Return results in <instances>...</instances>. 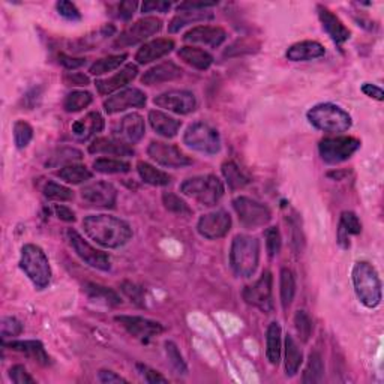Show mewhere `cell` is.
<instances>
[{
	"label": "cell",
	"mask_w": 384,
	"mask_h": 384,
	"mask_svg": "<svg viewBox=\"0 0 384 384\" xmlns=\"http://www.w3.org/2000/svg\"><path fill=\"white\" fill-rule=\"evenodd\" d=\"M83 230L89 239L107 249L122 248L132 239L131 225L113 215L100 213L86 216Z\"/></svg>",
	"instance_id": "cell-1"
},
{
	"label": "cell",
	"mask_w": 384,
	"mask_h": 384,
	"mask_svg": "<svg viewBox=\"0 0 384 384\" xmlns=\"http://www.w3.org/2000/svg\"><path fill=\"white\" fill-rule=\"evenodd\" d=\"M351 279L359 302L369 309L377 308L383 299L381 279L369 261H358L353 266Z\"/></svg>",
	"instance_id": "cell-2"
},
{
	"label": "cell",
	"mask_w": 384,
	"mask_h": 384,
	"mask_svg": "<svg viewBox=\"0 0 384 384\" xmlns=\"http://www.w3.org/2000/svg\"><path fill=\"white\" fill-rule=\"evenodd\" d=\"M260 264V240L248 234H238L231 242L230 266L242 278H251Z\"/></svg>",
	"instance_id": "cell-3"
},
{
	"label": "cell",
	"mask_w": 384,
	"mask_h": 384,
	"mask_svg": "<svg viewBox=\"0 0 384 384\" xmlns=\"http://www.w3.org/2000/svg\"><path fill=\"white\" fill-rule=\"evenodd\" d=\"M307 119L315 130L328 134H342L348 131L353 125V119L348 112L332 102L314 105L308 110Z\"/></svg>",
	"instance_id": "cell-4"
},
{
	"label": "cell",
	"mask_w": 384,
	"mask_h": 384,
	"mask_svg": "<svg viewBox=\"0 0 384 384\" xmlns=\"http://www.w3.org/2000/svg\"><path fill=\"white\" fill-rule=\"evenodd\" d=\"M20 269L33 284L36 290H45L52 282V268L47 254L41 246L27 243L22 248L20 255Z\"/></svg>",
	"instance_id": "cell-5"
},
{
	"label": "cell",
	"mask_w": 384,
	"mask_h": 384,
	"mask_svg": "<svg viewBox=\"0 0 384 384\" xmlns=\"http://www.w3.org/2000/svg\"><path fill=\"white\" fill-rule=\"evenodd\" d=\"M181 192L204 208H212L221 201L225 188L218 176L204 174L186 179L181 185Z\"/></svg>",
	"instance_id": "cell-6"
},
{
	"label": "cell",
	"mask_w": 384,
	"mask_h": 384,
	"mask_svg": "<svg viewBox=\"0 0 384 384\" xmlns=\"http://www.w3.org/2000/svg\"><path fill=\"white\" fill-rule=\"evenodd\" d=\"M183 144L204 155H216L221 151V137L213 126L204 122L191 123L183 134Z\"/></svg>",
	"instance_id": "cell-7"
},
{
	"label": "cell",
	"mask_w": 384,
	"mask_h": 384,
	"mask_svg": "<svg viewBox=\"0 0 384 384\" xmlns=\"http://www.w3.org/2000/svg\"><path fill=\"white\" fill-rule=\"evenodd\" d=\"M360 140L348 135L328 137L318 143V153L321 160L329 165H337L348 161L360 149Z\"/></svg>",
	"instance_id": "cell-8"
},
{
	"label": "cell",
	"mask_w": 384,
	"mask_h": 384,
	"mask_svg": "<svg viewBox=\"0 0 384 384\" xmlns=\"http://www.w3.org/2000/svg\"><path fill=\"white\" fill-rule=\"evenodd\" d=\"M233 208L238 213L239 222L248 230H257L266 227L272 221V210L268 206L249 199V197H238L233 200Z\"/></svg>",
	"instance_id": "cell-9"
},
{
	"label": "cell",
	"mask_w": 384,
	"mask_h": 384,
	"mask_svg": "<svg viewBox=\"0 0 384 384\" xmlns=\"http://www.w3.org/2000/svg\"><path fill=\"white\" fill-rule=\"evenodd\" d=\"M161 29H162V20L156 17H144L139 20V22L132 23L131 26H128L125 31L116 38V41L113 43V48L114 50H121V48L141 44L146 41V39L160 33Z\"/></svg>",
	"instance_id": "cell-10"
},
{
	"label": "cell",
	"mask_w": 384,
	"mask_h": 384,
	"mask_svg": "<svg viewBox=\"0 0 384 384\" xmlns=\"http://www.w3.org/2000/svg\"><path fill=\"white\" fill-rule=\"evenodd\" d=\"M66 238L70 240V245L74 249V252L87 266H91V268L101 272H108L112 269V260L108 257V254H105L101 249H96L95 246L89 243L80 233L70 229L66 231Z\"/></svg>",
	"instance_id": "cell-11"
},
{
	"label": "cell",
	"mask_w": 384,
	"mask_h": 384,
	"mask_svg": "<svg viewBox=\"0 0 384 384\" xmlns=\"http://www.w3.org/2000/svg\"><path fill=\"white\" fill-rule=\"evenodd\" d=\"M243 300L251 307L260 309L264 314H270L275 308L273 303V277L270 270H264L261 277L252 285L245 287Z\"/></svg>",
	"instance_id": "cell-12"
},
{
	"label": "cell",
	"mask_w": 384,
	"mask_h": 384,
	"mask_svg": "<svg viewBox=\"0 0 384 384\" xmlns=\"http://www.w3.org/2000/svg\"><path fill=\"white\" fill-rule=\"evenodd\" d=\"M147 155L152 161L165 169H183L192 164L191 158L185 155L179 147L164 141H151L147 146Z\"/></svg>",
	"instance_id": "cell-13"
},
{
	"label": "cell",
	"mask_w": 384,
	"mask_h": 384,
	"mask_svg": "<svg viewBox=\"0 0 384 384\" xmlns=\"http://www.w3.org/2000/svg\"><path fill=\"white\" fill-rule=\"evenodd\" d=\"M114 320L119 323L131 337L143 342H147L164 332V326L161 323L139 317V315H116Z\"/></svg>",
	"instance_id": "cell-14"
},
{
	"label": "cell",
	"mask_w": 384,
	"mask_h": 384,
	"mask_svg": "<svg viewBox=\"0 0 384 384\" xmlns=\"http://www.w3.org/2000/svg\"><path fill=\"white\" fill-rule=\"evenodd\" d=\"M153 104L160 108H164L167 112H171L176 114H190L194 113L197 108V98L190 91H181V89H174V91L164 92L158 95Z\"/></svg>",
	"instance_id": "cell-15"
},
{
	"label": "cell",
	"mask_w": 384,
	"mask_h": 384,
	"mask_svg": "<svg viewBox=\"0 0 384 384\" xmlns=\"http://www.w3.org/2000/svg\"><path fill=\"white\" fill-rule=\"evenodd\" d=\"M231 216L225 210H216L203 215L197 222V231L203 236L204 239L216 240L225 238L231 230Z\"/></svg>",
	"instance_id": "cell-16"
},
{
	"label": "cell",
	"mask_w": 384,
	"mask_h": 384,
	"mask_svg": "<svg viewBox=\"0 0 384 384\" xmlns=\"http://www.w3.org/2000/svg\"><path fill=\"white\" fill-rule=\"evenodd\" d=\"M147 102V95L137 87H126L122 91L108 96L104 101V110L107 114H117L130 108H141Z\"/></svg>",
	"instance_id": "cell-17"
},
{
	"label": "cell",
	"mask_w": 384,
	"mask_h": 384,
	"mask_svg": "<svg viewBox=\"0 0 384 384\" xmlns=\"http://www.w3.org/2000/svg\"><path fill=\"white\" fill-rule=\"evenodd\" d=\"M82 199L92 208L113 209L117 201V190L110 182L98 181L84 186L82 190Z\"/></svg>",
	"instance_id": "cell-18"
},
{
	"label": "cell",
	"mask_w": 384,
	"mask_h": 384,
	"mask_svg": "<svg viewBox=\"0 0 384 384\" xmlns=\"http://www.w3.org/2000/svg\"><path fill=\"white\" fill-rule=\"evenodd\" d=\"M146 134L144 117L139 113H130L116 123L113 128L114 139L121 140L125 144H137L141 141Z\"/></svg>",
	"instance_id": "cell-19"
},
{
	"label": "cell",
	"mask_w": 384,
	"mask_h": 384,
	"mask_svg": "<svg viewBox=\"0 0 384 384\" xmlns=\"http://www.w3.org/2000/svg\"><path fill=\"white\" fill-rule=\"evenodd\" d=\"M137 75H139V66L134 63H126L121 71H117L114 75L108 78H100L95 82L96 91L102 96H112L114 92H119L121 89L126 87L132 83Z\"/></svg>",
	"instance_id": "cell-20"
},
{
	"label": "cell",
	"mask_w": 384,
	"mask_h": 384,
	"mask_svg": "<svg viewBox=\"0 0 384 384\" xmlns=\"http://www.w3.org/2000/svg\"><path fill=\"white\" fill-rule=\"evenodd\" d=\"M317 11H318V18H320V23L324 29V32H326L332 41L341 48L351 36V32L348 31V27L344 24L341 22V18L338 15H335L329 8L318 5Z\"/></svg>",
	"instance_id": "cell-21"
},
{
	"label": "cell",
	"mask_w": 384,
	"mask_h": 384,
	"mask_svg": "<svg viewBox=\"0 0 384 384\" xmlns=\"http://www.w3.org/2000/svg\"><path fill=\"white\" fill-rule=\"evenodd\" d=\"M225 39H227V32L220 26H197L186 32L183 36L185 43L201 44L212 48L222 45Z\"/></svg>",
	"instance_id": "cell-22"
},
{
	"label": "cell",
	"mask_w": 384,
	"mask_h": 384,
	"mask_svg": "<svg viewBox=\"0 0 384 384\" xmlns=\"http://www.w3.org/2000/svg\"><path fill=\"white\" fill-rule=\"evenodd\" d=\"M174 41L169 38H158L153 41L143 44L135 53V61L139 65H147L169 56L174 50Z\"/></svg>",
	"instance_id": "cell-23"
},
{
	"label": "cell",
	"mask_w": 384,
	"mask_h": 384,
	"mask_svg": "<svg viewBox=\"0 0 384 384\" xmlns=\"http://www.w3.org/2000/svg\"><path fill=\"white\" fill-rule=\"evenodd\" d=\"M3 347L11 348L17 353L24 354L26 358L32 359L33 362L39 363L41 367H50L52 365V358L48 356V353L45 351L44 344L41 341L36 339H26V341H3Z\"/></svg>",
	"instance_id": "cell-24"
},
{
	"label": "cell",
	"mask_w": 384,
	"mask_h": 384,
	"mask_svg": "<svg viewBox=\"0 0 384 384\" xmlns=\"http://www.w3.org/2000/svg\"><path fill=\"white\" fill-rule=\"evenodd\" d=\"M182 75L183 70L179 65H176L171 61H167L152 66L151 70H147L141 77V83L144 86H156L167 82H174Z\"/></svg>",
	"instance_id": "cell-25"
},
{
	"label": "cell",
	"mask_w": 384,
	"mask_h": 384,
	"mask_svg": "<svg viewBox=\"0 0 384 384\" xmlns=\"http://www.w3.org/2000/svg\"><path fill=\"white\" fill-rule=\"evenodd\" d=\"M326 54V48H324L317 41H300L293 44L285 57L289 59L290 62H309L315 61V59H320Z\"/></svg>",
	"instance_id": "cell-26"
},
{
	"label": "cell",
	"mask_w": 384,
	"mask_h": 384,
	"mask_svg": "<svg viewBox=\"0 0 384 384\" xmlns=\"http://www.w3.org/2000/svg\"><path fill=\"white\" fill-rule=\"evenodd\" d=\"M149 123L152 126V130L158 135L164 137V139H174L182 128L181 121H177L176 117L161 110L149 112Z\"/></svg>",
	"instance_id": "cell-27"
},
{
	"label": "cell",
	"mask_w": 384,
	"mask_h": 384,
	"mask_svg": "<svg viewBox=\"0 0 384 384\" xmlns=\"http://www.w3.org/2000/svg\"><path fill=\"white\" fill-rule=\"evenodd\" d=\"M89 153L92 155H110V156H132L134 149L130 144H125L117 139L98 137L89 144Z\"/></svg>",
	"instance_id": "cell-28"
},
{
	"label": "cell",
	"mask_w": 384,
	"mask_h": 384,
	"mask_svg": "<svg viewBox=\"0 0 384 384\" xmlns=\"http://www.w3.org/2000/svg\"><path fill=\"white\" fill-rule=\"evenodd\" d=\"M362 233V222L359 216L351 210H344L341 213L339 224H338V233L337 240L341 248L348 249L350 248V236H358Z\"/></svg>",
	"instance_id": "cell-29"
},
{
	"label": "cell",
	"mask_w": 384,
	"mask_h": 384,
	"mask_svg": "<svg viewBox=\"0 0 384 384\" xmlns=\"http://www.w3.org/2000/svg\"><path fill=\"white\" fill-rule=\"evenodd\" d=\"M104 126H105L104 117L98 112H92L89 113L84 119H80L72 123V134L80 141H87L89 139L95 137L98 132H101L104 130Z\"/></svg>",
	"instance_id": "cell-30"
},
{
	"label": "cell",
	"mask_w": 384,
	"mask_h": 384,
	"mask_svg": "<svg viewBox=\"0 0 384 384\" xmlns=\"http://www.w3.org/2000/svg\"><path fill=\"white\" fill-rule=\"evenodd\" d=\"M177 56H179L181 61H183L186 65H190L191 68H195V70L199 71L209 70L215 61L213 56L209 52L192 45H185L179 48Z\"/></svg>",
	"instance_id": "cell-31"
},
{
	"label": "cell",
	"mask_w": 384,
	"mask_h": 384,
	"mask_svg": "<svg viewBox=\"0 0 384 384\" xmlns=\"http://www.w3.org/2000/svg\"><path fill=\"white\" fill-rule=\"evenodd\" d=\"M282 329L278 321H272L266 332V358L272 365L278 367L281 362V351H282Z\"/></svg>",
	"instance_id": "cell-32"
},
{
	"label": "cell",
	"mask_w": 384,
	"mask_h": 384,
	"mask_svg": "<svg viewBox=\"0 0 384 384\" xmlns=\"http://www.w3.org/2000/svg\"><path fill=\"white\" fill-rule=\"evenodd\" d=\"M84 293L89 299L100 305H105V307H119L122 303L119 293L95 282L84 284Z\"/></svg>",
	"instance_id": "cell-33"
},
{
	"label": "cell",
	"mask_w": 384,
	"mask_h": 384,
	"mask_svg": "<svg viewBox=\"0 0 384 384\" xmlns=\"http://www.w3.org/2000/svg\"><path fill=\"white\" fill-rule=\"evenodd\" d=\"M116 33V27L113 24H105L102 27L98 29L96 32L86 35L80 39H77V41L71 43V50L75 53H82L86 50H93L96 45H100L104 39L110 38L112 35Z\"/></svg>",
	"instance_id": "cell-34"
},
{
	"label": "cell",
	"mask_w": 384,
	"mask_h": 384,
	"mask_svg": "<svg viewBox=\"0 0 384 384\" xmlns=\"http://www.w3.org/2000/svg\"><path fill=\"white\" fill-rule=\"evenodd\" d=\"M285 348V374L287 377H294L300 369V365L303 363V353L291 335L285 337L284 342Z\"/></svg>",
	"instance_id": "cell-35"
},
{
	"label": "cell",
	"mask_w": 384,
	"mask_h": 384,
	"mask_svg": "<svg viewBox=\"0 0 384 384\" xmlns=\"http://www.w3.org/2000/svg\"><path fill=\"white\" fill-rule=\"evenodd\" d=\"M83 158L84 156L82 151H78L75 147H70V146H62L48 156L45 167L47 169H57V167H61L62 169V167L82 161Z\"/></svg>",
	"instance_id": "cell-36"
},
{
	"label": "cell",
	"mask_w": 384,
	"mask_h": 384,
	"mask_svg": "<svg viewBox=\"0 0 384 384\" xmlns=\"http://www.w3.org/2000/svg\"><path fill=\"white\" fill-rule=\"evenodd\" d=\"M210 20H213V13H209L208 9H204V11H182L176 17H173V20L169 24V32L177 33L181 32L183 27L190 26L192 23L210 22Z\"/></svg>",
	"instance_id": "cell-37"
},
{
	"label": "cell",
	"mask_w": 384,
	"mask_h": 384,
	"mask_svg": "<svg viewBox=\"0 0 384 384\" xmlns=\"http://www.w3.org/2000/svg\"><path fill=\"white\" fill-rule=\"evenodd\" d=\"M137 171H139L140 179L152 186H167L171 182V176L160 169H156L152 164L139 161L137 162Z\"/></svg>",
	"instance_id": "cell-38"
},
{
	"label": "cell",
	"mask_w": 384,
	"mask_h": 384,
	"mask_svg": "<svg viewBox=\"0 0 384 384\" xmlns=\"http://www.w3.org/2000/svg\"><path fill=\"white\" fill-rule=\"evenodd\" d=\"M56 176L61 181L70 185H82L87 181H91L93 177L92 171L89 170L86 165H82V164H71V165L62 167V169L56 173Z\"/></svg>",
	"instance_id": "cell-39"
},
{
	"label": "cell",
	"mask_w": 384,
	"mask_h": 384,
	"mask_svg": "<svg viewBox=\"0 0 384 384\" xmlns=\"http://www.w3.org/2000/svg\"><path fill=\"white\" fill-rule=\"evenodd\" d=\"M279 294H281V305L282 309L287 311L296 296V278H294V273L284 268L279 275Z\"/></svg>",
	"instance_id": "cell-40"
},
{
	"label": "cell",
	"mask_w": 384,
	"mask_h": 384,
	"mask_svg": "<svg viewBox=\"0 0 384 384\" xmlns=\"http://www.w3.org/2000/svg\"><path fill=\"white\" fill-rule=\"evenodd\" d=\"M324 380V362L318 351H311L307 368L303 371L302 381L305 384H317Z\"/></svg>",
	"instance_id": "cell-41"
},
{
	"label": "cell",
	"mask_w": 384,
	"mask_h": 384,
	"mask_svg": "<svg viewBox=\"0 0 384 384\" xmlns=\"http://www.w3.org/2000/svg\"><path fill=\"white\" fill-rule=\"evenodd\" d=\"M221 171L225 182H227L229 188L231 191H238L245 188L246 185H249V179L245 176V173L239 169V165L233 161H225L221 167Z\"/></svg>",
	"instance_id": "cell-42"
},
{
	"label": "cell",
	"mask_w": 384,
	"mask_h": 384,
	"mask_svg": "<svg viewBox=\"0 0 384 384\" xmlns=\"http://www.w3.org/2000/svg\"><path fill=\"white\" fill-rule=\"evenodd\" d=\"M93 170L101 174H125L131 171V164L117 158H98L93 161Z\"/></svg>",
	"instance_id": "cell-43"
},
{
	"label": "cell",
	"mask_w": 384,
	"mask_h": 384,
	"mask_svg": "<svg viewBox=\"0 0 384 384\" xmlns=\"http://www.w3.org/2000/svg\"><path fill=\"white\" fill-rule=\"evenodd\" d=\"M126 59H128L126 53L98 59V61L91 68H89V72H91L92 75H96V77L98 75H105L108 72H113L116 70H119Z\"/></svg>",
	"instance_id": "cell-44"
},
{
	"label": "cell",
	"mask_w": 384,
	"mask_h": 384,
	"mask_svg": "<svg viewBox=\"0 0 384 384\" xmlns=\"http://www.w3.org/2000/svg\"><path fill=\"white\" fill-rule=\"evenodd\" d=\"M92 102H93V96L91 92L72 91L71 93L66 95L63 101V108L68 113H78L84 110V108H87Z\"/></svg>",
	"instance_id": "cell-45"
},
{
	"label": "cell",
	"mask_w": 384,
	"mask_h": 384,
	"mask_svg": "<svg viewBox=\"0 0 384 384\" xmlns=\"http://www.w3.org/2000/svg\"><path fill=\"white\" fill-rule=\"evenodd\" d=\"M164 347H165L167 359H169L170 367L174 369V372L179 374V376H186V374H188V365H186V362L182 356L179 347L176 346V342L165 341Z\"/></svg>",
	"instance_id": "cell-46"
},
{
	"label": "cell",
	"mask_w": 384,
	"mask_h": 384,
	"mask_svg": "<svg viewBox=\"0 0 384 384\" xmlns=\"http://www.w3.org/2000/svg\"><path fill=\"white\" fill-rule=\"evenodd\" d=\"M162 204L167 210L174 213V215H179V216H191L192 215V209L190 208V204L174 192H164L162 194Z\"/></svg>",
	"instance_id": "cell-47"
},
{
	"label": "cell",
	"mask_w": 384,
	"mask_h": 384,
	"mask_svg": "<svg viewBox=\"0 0 384 384\" xmlns=\"http://www.w3.org/2000/svg\"><path fill=\"white\" fill-rule=\"evenodd\" d=\"M44 197L52 201H71L74 199L72 190L66 188V186L56 183V182H47L43 188Z\"/></svg>",
	"instance_id": "cell-48"
},
{
	"label": "cell",
	"mask_w": 384,
	"mask_h": 384,
	"mask_svg": "<svg viewBox=\"0 0 384 384\" xmlns=\"http://www.w3.org/2000/svg\"><path fill=\"white\" fill-rule=\"evenodd\" d=\"M14 132V143L17 149H26L33 140V128L24 121H17L13 128Z\"/></svg>",
	"instance_id": "cell-49"
},
{
	"label": "cell",
	"mask_w": 384,
	"mask_h": 384,
	"mask_svg": "<svg viewBox=\"0 0 384 384\" xmlns=\"http://www.w3.org/2000/svg\"><path fill=\"white\" fill-rule=\"evenodd\" d=\"M294 328L298 330V335L302 342L307 344L311 337H312V330H314V324L309 317V314L307 311H298L296 315H294Z\"/></svg>",
	"instance_id": "cell-50"
},
{
	"label": "cell",
	"mask_w": 384,
	"mask_h": 384,
	"mask_svg": "<svg viewBox=\"0 0 384 384\" xmlns=\"http://www.w3.org/2000/svg\"><path fill=\"white\" fill-rule=\"evenodd\" d=\"M264 239H266V251H268V255L270 259L277 257V255L281 252V246H282V239H281V233L278 227H269L264 233Z\"/></svg>",
	"instance_id": "cell-51"
},
{
	"label": "cell",
	"mask_w": 384,
	"mask_h": 384,
	"mask_svg": "<svg viewBox=\"0 0 384 384\" xmlns=\"http://www.w3.org/2000/svg\"><path fill=\"white\" fill-rule=\"evenodd\" d=\"M24 328L22 321H18L15 317H3L2 324H0V333H2V339L6 338H17L23 333Z\"/></svg>",
	"instance_id": "cell-52"
},
{
	"label": "cell",
	"mask_w": 384,
	"mask_h": 384,
	"mask_svg": "<svg viewBox=\"0 0 384 384\" xmlns=\"http://www.w3.org/2000/svg\"><path fill=\"white\" fill-rule=\"evenodd\" d=\"M121 290L125 296L137 307H144V289L131 281H125L121 285Z\"/></svg>",
	"instance_id": "cell-53"
},
{
	"label": "cell",
	"mask_w": 384,
	"mask_h": 384,
	"mask_svg": "<svg viewBox=\"0 0 384 384\" xmlns=\"http://www.w3.org/2000/svg\"><path fill=\"white\" fill-rule=\"evenodd\" d=\"M56 9H57L59 15L65 18L66 22H72V23L82 22L83 17H82L80 9H78L74 3L68 2V0H61V2H57Z\"/></svg>",
	"instance_id": "cell-54"
},
{
	"label": "cell",
	"mask_w": 384,
	"mask_h": 384,
	"mask_svg": "<svg viewBox=\"0 0 384 384\" xmlns=\"http://www.w3.org/2000/svg\"><path fill=\"white\" fill-rule=\"evenodd\" d=\"M9 377H11V380L15 384H29L36 381L23 365H14L11 369H9Z\"/></svg>",
	"instance_id": "cell-55"
},
{
	"label": "cell",
	"mask_w": 384,
	"mask_h": 384,
	"mask_svg": "<svg viewBox=\"0 0 384 384\" xmlns=\"http://www.w3.org/2000/svg\"><path fill=\"white\" fill-rule=\"evenodd\" d=\"M137 369H139L140 376L144 378L146 383H151V384H158V383H169V380H167L164 376H161L160 372L146 367V365H141V363H139L137 365Z\"/></svg>",
	"instance_id": "cell-56"
},
{
	"label": "cell",
	"mask_w": 384,
	"mask_h": 384,
	"mask_svg": "<svg viewBox=\"0 0 384 384\" xmlns=\"http://www.w3.org/2000/svg\"><path fill=\"white\" fill-rule=\"evenodd\" d=\"M139 6L137 2H132V0H125V2H121L119 6H117V18L123 20V22H128L131 20L132 15L135 14V9Z\"/></svg>",
	"instance_id": "cell-57"
},
{
	"label": "cell",
	"mask_w": 384,
	"mask_h": 384,
	"mask_svg": "<svg viewBox=\"0 0 384 384\" xmlns=\"http://www.w3.org/2000/svg\"><path fill=\"white\" fill-rule=\"evenodd\" d=\"M59 61H61V63L66 68V70L70 71H74V70H78V68H82L86 65V59L83 57H72V56H68L65 53H61L59 54Z\"/></svg>",
	"instance_id": "cell-58"
},
{
	"label": "cell",
	"mask_w": 384,
	"mask_h": 384,
	"mask_svg": "<svg viewBox=\"0 0 384 384\" xmlns=\"http://www.w3.org/2000/svg\"><path fill=\"white\" fill-rule=\"evenodd\" d=\"M170 8H171L170 2H162V0H160V2H144L141 5V11L143 14H149V13L165 14L170 11Z\"/></svg>",
	"instance_id": "cell-59"
},
{
	"label": "cell",
	"mask_w": 384,
	"mask_h": 384,
	"mask_svg": "<svg viewBox=\"0 0 384 384\" xmlns=\"http://www.w3.org/2000/svg\"><path fill=\"white\" fill-rule=\"evenodd\" d=\"M215 2H183L177 6V13L182 11H204V9L215 8Z\"/></svg>",
	"instance_id": "cell-60"
},
{
	"label": "cell",
	"mask_w": 384,
	"mask_h": 384,
	"mask_svg": "<svg viewBox=\"0 0 384 384\" xmlns=\"http://www.w3.org/2000/svg\"><path fill=\"white\" fill-rule=\"evenodd\" d=\"M63 80L68 86H89L91 84V80H89V77L82 74V72H68L65 77H63Z\"/></svg>",
	"instance_id": "cell-61"
},
{
	"label": "cell",
	"mask_w": 384,
	"mask_h": 384,
	"mask_svg": "<svg viewBox=\"0 0 384 384\" xmlns=\"http://www.w3.org/2000/svg\"><path fill=\"white\" fill-rule=\"evenodd\" d=\"M98 380L104 384H113V383H128V380H125L123 377L117 376L116 372L108 371V369H101L100 374H98Z\"/></svg>",
	"instance_id": "cell-62"
},
{
	"label": "cell",
	"mask_w": 384,
	"mask_h": 384,
	"mask_svg": "<svg viewBox=\"0 0 384 384\" xmlns=\"http://www.w3.org/2000/svg\"><path fill=\"white\" fill-rule=\"evenodd\" d=\"M362 92L365 93L368 98H372V100H376V101H383V98H384L383 89L376 84H371V83L362 84Z\"/></svg>",
	"instance_id": "cell-63"
},
{
	"label": "cell",
	"mask_w": 384,
	"mask_h": 384,
	"mask_svg": "<svg viewBox=\"0 0 384 384\" xmlns=\"http://www.w3.org/2000/svg\"><path fill=\"white\" fill-rule=\"evenodd\" d=\"M54 212H56V216L61 221H65V222H75V213L70 209L66 208V206H62V204H56L54 206Z\"/></svg>",
	"instance_id": "cell-64"
}]
</instances>
